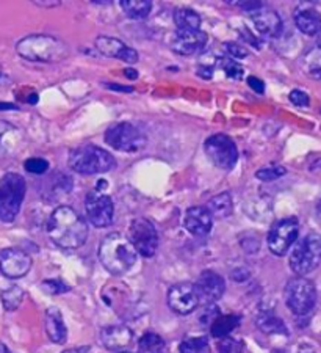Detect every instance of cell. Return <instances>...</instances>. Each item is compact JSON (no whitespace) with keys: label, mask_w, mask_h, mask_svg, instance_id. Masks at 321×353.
Instances as JSON below:
<instances>
[{"label":"cell","mask_w":321,"mask_h":353,"mask_svg":"<svg viewBox=\"0 0 321 353\" xmlns=\"http://www.w3.org/2000/svg\"><path fill=\"white\" fill-rule=\"evenodd\" d=\"M16 50L22 59L37 63H56L70 54V49L61 39L50 35H28L21 39Z\"/></svg>","instance_id":"3"},{"label":"cell","mask_w":321,"mask_h":353,"mask_svg":"<svg viewBox=\"0 0 321 353\" xmlns=\"http://www.w3.org/2000/svg\"><path fill=\"white\" fill-rule=\"evenodd\" d=\"M196 72H198V76H200L203 79H210L211 76H214V68L203 65V66L198 68Z\"/></svg>","instance_id":"42"},{"label":"cell","mask_w":321,"mask_h":353,"mask_svg":"<svg viewBox=\"0 0 321 353\" xmlns=\"http://www.w3.org/2000/svg\"><path fill=\"white\" fill-rule=\"evenodd\" d=\"M194 289H196L199 303L214 305L215 301L220 300L225 295L226 283L222 280L221 275H218L214 270H204L200 273L198 281L194 283Z\"/></svg>","instance_id":"15"},{"label":"cell","mask_w":321,"mask_h":353,"mask_svg":"<svg viewBox=\"0 0 321 353\" xmlns=\"http://www.w3.org/2000/svg\"><path fill=\"white\" fill-rule=\"evenodd\" d=\"M119 5L130 19H145L152 10L151 0H121Z\"/></svg>","instance_id":"26"},{"label":"cell","mask_w":321,"mask_h":353,"mask_svg":"<svg viewBox=\"0 0 321 353\" xmlns=\"http://www.w3.org/2000/svg\"><path fill=\"white\" fill-rule=\"evenodd\" d=\"M295 24L304 35H318L321 30V16L313 8H301L295 14Z\"/></svg>","instance_id":"22"},{"label":"cell","mask_w":321,"mask_h":353,"mask_svg":"<svg viewBox=\"0 0 321 353\" xmlns=\"http://www.w3.org/2000/svg\"><path fill=\"white\" fill-rule=\"evenodd\" d=\"M105 141L113 150L121 152H138L146 146L147 139L141 130L130 123H118L107 129Z\"/></svg>","instance_id":"8"},{"label":"cell","mask_w":321,"mask_h":353,"mask_svg":"<svg viewBox=\"0 0 321 353\" xmlns=\"http://www.w3.org/2000/svg\"><path fill=\"white\" fill-rule=\"evenodd\" d=\"M290 269L298 276H304L313 272L321 263V236L309 232L295 245L290 254Z\"/></svg>","instance_id":"6"},{"label":"cell","mask_w":321,"mask_h":353,"mask_svg":"<svg viewBox=\"0 0 321 353\" xmlns=\"http://www.w3.org/2000/svg\"><path fill=\"white\" fill-rule=\"evenodd\" d=\"M85 212L96 228H107L113 223V199L102 190H91L85 201Z\"/></svg>","instance_id":"12"},{"label":"cell","mask_w":321,"mask_h":353,"mask_svg":"<svg viewBox=\"0 0 321 353\" xmlns=\"http://www.w3.org/2000/svg\"><path fill=\"white\" fill-rule=\"evenodd\" d=\"M41 288H43L44 292H48L50 295L65 294V292H68V290L71 289L66 283H63L61 280H45V281H43Z\"/></svg>","instance_id":"35"},{"label":"cell","mask_w":321,"mask_h":353,"mask_svg":"<svg viewBox=\"0 0 321 353\" xmlns=\"http://www.w3.org/2000/svg\"><path fill=\"white\" fill-rule=\"evenodd\" d=\"M24 167L32 174H44L49 170V162L41 157H30L25 161Z\"/></svg>","instance_id":"33"},{"label":"cell","mask_w":321,"mask_h":353,"mask_svg":"<svg viewBox=\"0 0 321 353\" xmlns=\"http://www.w3.org/2000/svg\"><path fill=\"white\" fill-rule=\"evenodd\" d=\"M45 332H48L49 339L55 344H65L68 339V328L63 319L61 311L59 308L45 310Z\"/></svg>","instance_id":"21"},{"label":"cell","mask_w":321,"mask_h":353,"mask_svg":"<svg viewBox=\"0 0 321 353\" xmlns=\"http://www.w3.org/2000/svg\"><path fill=\"white\" fill-rule=\"evenodd\" d=\"M136 258H138V253L125 236L119 232H112L102 239L99 259L105 270L110 272L112 275L119 276L127 273L135 265Z\"/></svg>","instance_id":"2"},{"label":"cell","mask_w":321,"mask_h":353,"mask_svg":"<svg viewBox=\"0 0 321 353\" xmlns=\"http://www.w3.org/2000/svg\"><path fill=\"white\" fill-rule=\"evenodd\" d=\"M105 87L110 90H116L119 93H132V91H134L132 87H124V85H116V83H105Z\"/></svg>","instance_id":"43"},{"label":"cell","mask_w":321,"mask_h":353,"mask_svg":"<svg viewBox=\"0 0 321 353\" xmlns=\"http://www.w3.org/2000/svg\"><path fill=\"white\" fill-rule=\"evenodd\" d=\"M61 353H91L90 345H82V347H74V349H68Z\"/></svg>","instance_id":"44"},{"label":"cell","mask_w":321,"mask_h":353,"mask_svg":"<svg viewBox=\"0 0 321 353\" xmlns=\"http://www.w3.org/2000/svg\"><path fill=\"white\" fill-rule=\"evenodd\" d=\"M209 350V339L200 336V338H188L182 341L179 345V353H205Z\"/></svg>","instance_id":"29"},{"label":"cell","mask_w":321,"mask_h":353,"mask_svg":"<svg viewBox=\"0 0 321 353\" xmlns=\"http://www.w3.org/2000/svg\"><path fill=\"white\" fill-rule=\"evenodd\" d=\"M2 305L7 311H16L21 306L22 300H24V290L19 286H10L8 289L2 290Z\"/></svg>","instance_id":"28"},{"label":"cell","mask_w":321,"mask_h":353,"mask_svg":"<svg viewBox=\"0 0 321 353\" xmlns=\"http://www.w3.org/2000/svg\"><path fill=\"white\" fill-rule=\"evenodd\" d=\"M209 212L211 214V217L216 219H226L234 212V201L232 196L229 195L227 192L220 193V195L214 196L207 204Z\"/></svg>","instance_id":"25"},{"label":"cell","mask_w":321,"mask_h":353,"mask_svg":"<svg viewBox=\"0 0 321 353\" xmlns=\"http://www.w3.org/2000/svg\"><path fill=\"white\" fill-rule=\"evenodd\" d=\"M284 299L295 316H306L317 303V288L306 276H295L285 284Z\"/></svg>","instance_id":"7"},{"label":"cell","mask_w":321,"mask_h":353,"mask_svg":"<svg viewBox=\"0 0 321 353\" xmlns=\"http://www.w3.org/2000/svg\"><path fill=\"white\" fill-rule=\"evenodd\" d=\"M129 241L134 245L136 253L145 256V258H152L157 253L158 248V232L152 221L147 219H135L132 220L129 226Z\"/></svg>","instance_id":"10"},{"label":"cell","mask_w":321,"mask_h":353,"mask_svg":"<svg viewBox=\"0 0 321 353\" xmlns=\"http://www.w3.org/2000/svg\"><path fill=\"white\" fill-rule=\"evenodd\" d=\"M234 3H237L240 8H243L245 11H248V13H251V14L263 7L262 2H234Z\"/></svg>","instance_id":"39"},{"label":"cell","mask_w":321,"mask_h":353,"mask_svg":"<svg viewBox=\"0 0 321 353\" xmlns=\"http://www.w3.org/2000/svg\"><path fill=\"white\" fill-rule=\"evenodd\" d=\"M257 327L267 334H287V327L280 319L269 311H262L256 319Z\"/></svg>","instance_id":"24"},{"label":"cell","mask_w":321,"mask_h":353,"mask_svg":"<svg viewBox=\"0 0 321 353\" xmlns=\"http://www.w3.org/2000/svg\"><path fill=\"white\" fill-rule=\"evenodd\" d=\"M32 269V258L24 250L5 248L0 252V272L11 280L25 276Z\"/></svg>","instance_id":"14"},{"label":"cell","mask_w":321,"mask_h":353,"mask_svg":"<svg viewBox=\"0 0 321 353\" xmlns=\"http://www.w3.org/2000/svg\"><path fill=\"white\" fill-rule=\"evenodd\" d=\"M285 173L287 170L284 167H280V165H271V167H265L259 170V172H256V178L263 182H269V181L279 179L280 176H284Z\"/></svg>","instance_id":"31"},{"label":"cell","mask_w":321,"mask_h":353,"mask_svg":"<svg viewBox=\"0 0 321 353\" xmlns=\"http://www.w3.org/2000/svg\"><path fill=\"white\" fill-rule=\"evenodd\" d=\"M0 77H2V68H0Z\"/></svg>","instance_id":"52"},{"label":"cell","mask_w":321,"mask_h":353,"mask_svg":"<svg viewBox=\"0 0 321 353\" xmlns=\"http://www.w3.org/2000/svg\"><path fill=\"white\" fill-rule=\"evenodd\" d=\"M25 179L18 173H7L0 179V221L11 223L18 217L25 198Z\"/></svg>","instance_id":"5"},{"label":"cell","mask_w":321,"mask_h":353,"mask_svg":"<svg viewBox=\"0 0 321 353\" xmlns=\"http://www.w3.org/2000/svg\"><path fill=\"white\" fill-rule=\"evenodd\" d=\"M165 347L163 339L160 338L156 333H146L138 343V349L140 352H147V350H154V349H162Z\"/></svg>","instance_id":"32"},{"label":"cell","mask_w":321,"mask_h":353,"mask_svg":"<svg viewBox=\"0 0 321 353\" xmlns=\"http://www.w3.org/2000/svg\"><path fill=\"white\" fill-rule=\"evenodd\" d=\"M240 321H242L240 316H235V314L218 316L214 321V323L210 325V333L214 338H218V339L227 338V336L240 325Z\"/></svg>","instance_id":"23"},{"label":"cell","mask_w":321,"mask_h":353,"mask_svg":"<svg viewBox=\"0 0 321 353\" xmlns=\"http://www.w3.org/2000/svg\"><path fill=\"white\" fill-rule=\"evenodd\" d=\"M169 308L180 316H188L198 308L199 299L191 283H177L168 290Z\"/></svg>","instance_id":"13"},{"label":"cell","mask_w":321,"mask_h":353,"mask_svg":"<svg viewBox=\"0 0 321 353\" xmlns=\"http://www.w3.org/2000/svg\"><path fill=\"white\" fill-rule=\"evenodd\" d=\"M134 338L132 330L125 325H108L102 328L101 341L108 350H123L129 347Z\"/></svg>","instance_id":"20"},{"label":"cell","mask_w":321,"mask_h":353,"mask_svg":"<svg viewBox=\"0 0 321 353\" xmlns=\"http://www.w3.org/2000/svg\"><path fill=\"white\" fill-rule=\"evenodd\" d=\"M218 312H220V311H218V308H216L215 305H207V308H205L203 317H200V322H203L204 325H211L215 319L220 316V314H218Z\"/></svg>","instance_id":"37"},{"label":"cell","mask_w":321,"mask_h":353,"mask_svg":"<svg viewBox=\"0 0 321 353\" xmlns=\"http://www.w3.org/2000/svg\"><path fill=\"white\" fill-rule=\"evenodd\" d=\"M124 74H125V76H127L129 79H136V77H138V72H136L135 70H130V68H127V70L124 71Z\"/></svg>","instance_id":"46"},{"label":"cell","mask_w":321,"mask_h":353,"mask_svg":"<svg viewBox=\"0 0 321 353\" xmlns=\"http://www.w3.org/2000/svg\"><path fill=\"white\" fill-rule=\"evenodd\" d=\"M218 65L222 71L226 72V76L229 79H234V81H240L243 77V68L242 65H238L237 61L232 59H220L218 60Z\"/></svg>","instance_id":"30"},{"label":"cell","mask_w":321,"mask_h":353,"mask_svg":"<svg viewBox=\"0 0 321 353\" xmlns=\"http://www.w3.org/2000/svg\"><path fill=\"white\" fill-rule=\"evenodd\" d=\"M225 48L227 50V54L235 57V59H245V57L248 55V50L235 43H227V44H225Z\"/></svg>","instance_id":"38"},{"label":"cell","mask_w":321,"mask_h":353,"mask_svg":"<svg viewBox=\"0 0 321 353\" xmlns=\"http://www.w3.org/2000/svg\"><path fill=\"white\" fill-rule=\"evenodd\" d=\"M317 214H318V219L321 220V199H320V203H318V208H317Z\"/></svg>","instance_id":"51"},{"label":"cell","mask_w":321,"mask_h":353,"mask_svg":"<svg viewBox=\"0 0 321 353\" xmlns=\"http://www.w3.org/2000/svg\"><path fill=\"white\" fill-rule=\"evenodd\" d=\"M207 39V33L200 28L199 30H176L171 41V49L183 57L196 55L205 48Z\"/></svg>","instance_id":"16"},{"label":"cell","mask_w":321,"mask_h":353,"mask_svg":"<svg viewBox=\"0 0 321 353\" xmlns=\"http://www.w3.org/2000/svg\"><path fill=\"white\" fill-rule=\"evenodd\" d=\"M121 353H127V352H121Z\"/></svg>","instance_id":"53"},{"label":"cell","mask_w":321,"mask_h":353,"mask_svg":"<svg viewBox=\"0 0 321 353\" xmlns=\"http://www.w3.org/2000/svg\"><path fill=\"white\" fill-rule=\"evenodd\" d=\"M48 236L56 247L77 250L87 242L88 225L77 210L68 206L56 208L45 226Z\"/></svg>","instance_id":"1"},{"label":"cell","mask_w":321,"mask_h":353,"mask_svg":"<svg viewBox=\"0 0 321 353\" xmlns=\"http://www.w3.org/2000/svg\"><path fill=\"white\" fill-rule=\"evenodd\" d=\"M317 46H318V49L321 50V30L318 32V35H317Z\"/></svg>","instance_id":"50"},{"label":"cell","mask_w":321,"mask_h":353,"mask_svg":"<svg viewBox=\"0 0 321 353\" xmlns=\"http://www.w3.org/2000/svg\"><path fill=\"white\" fill-rule=\"evenodd\" d=\"M245 347L242 341L234 339V338H222L220 345H218V352L220 353H243Z\"/></svg>","instance_id":"34"},{"label":"cell","mask_w":321,"mask_h":353,"mask_svg":"<svg viewBox=\"0 0 321 353\" xmlns=\"http://www.w3.org/2000/svg\"><path fill=\"white\" fill-rule=\"evenodd\" d=\"M183 226L194 237H205L210 234L214 226V217L204 206H193L185 212L183 217Z\"/></svg>","instance_id":"18"},{"label":"cell","mask_w":321,"mask_h":353,"mask_svg":"<svg viewBox=\"0 0 321 353\" xmlns=\"http://www.w3.org/2000/svg\"><path fill=\"white\" fill-rule=\"evenodd\" d=\"M177 30H199L200 16L190 8H179L174 13Z\"/></svg>","instance_id":"27"},{"label":"cell","mask_w":321,"mask_h":353,"mask_svg":"<svg viewBox=\"0 0 321 353\" xmlns=\"http://www.w3.org/2000/svg\"><path fill=\"white\" fill-rule=\"evenodd\" d=\"M252 22H254V27L259 35L263 38H278L282 32V19L276 13V11L262 7L252 13Z\"/></svg>","instance_id":"19"},{"label":"cell","mask_w":321,"mask_h":353,"mask_svg":"<svg viewBox=\"0 0 321 353\" xmlns=\"http://www.w3.org/2000/svg\"><path fill=\"white\" fill-rule=\"evenodd\" d=\"M248 85L249 87L256 91V93H263V91H265V83H263L260 79H257V77H254V76H251V77H248Z\"/></svg>","instance_id":"40"},{"label":"cell","mask_w":321,"mask_h":353,"mask_svg":"<svg viewBox=\"0 0 321 353\" xmlns=\"http://www.w3.org/2000/svg\"><path fill=\"white\" fill-rule=\"evenodd\" d=\"M0 353H11V352L8 350V347H7V345L0 343Z\"/></svg>","instance_id":"49"},{"label":"cell","mask_w":321,"mask_h":353,"mask_svg":"<svg viewBox=\"0 0 321 353\" xmlns=\"http://www.w3.org/2000/svg\"><path fill=\"white\" fill-rule=\"evenodd\" d=\"M96 48L102 55L112 57V59L123 60L129 65H135L138 61V52L130 46L123 43L121 39L113 37H97Z\"/></svg>","instance_id":"17"},{"label":"cell","mask_w":321,"mask_h":353,"mask_svg":"<svg viewBox=\"0 0 321 353\" xmlns=\"http://www.w3.org/2000/svg\"><path fill=\"white\" fill-rule=\"evenodd\" d=\"M205 152L216 168L232 170L238 161L235 141L226 134H215L205 140Z\"/></svg>","instance_id":"9"},{"label":"cell","mask_w":321,"mask_h":353,"mask_svg":"<svg viewBox=\"0 0 321 353\" xmlns=\"http://www.w3.org/2000/svg\"><path fill=\"white\" fill-rule=\"evenodd\" d=\"M298 234H300V221H298V219L289 217L276 221L267 237L269 252L276 256H285L291 248V245L296 242Z\"/></svg>","instance_id":"11"},{"label":"cell","mask_w":321,"mask_h":353,"mask_svg":"<svg viewBox=\"0 0 321 353\" xmlns=\"http://www.w3.org/2000/svg\"><path fill=\"white\" fill-rule=\"evenodd\" d=\"M68 163L79 174H101L116 167V159L99 146L83 145L71 151Z\"/></svg>","instance_id":"4"},{"label":"cell","mask_w":321,"mask_h":353,"mask_svg":"<svg viewBox=\"0 0 321 353\" xmlns=\"http://www.w3.org/2000/svg\"><path fill=\"white\" fill-rule=\"evenodd\" d=\"M296 353H315V350L312 349V347H309V345H301L300 349H298Z\"/></svg>","instance_id":"47"},{"label":"cell","mask_w":321,"mask_h":353,"mask_svg":"<svg viewBox=\"0 0 321 353\" xmlns=\"http://www.w3.org/2000/svg\"><path fill=\"white\" fill-rule=\"evenodd\" d=\"M0 110H18V105L11 104V102H0Z\"/></svg>","instance_id":"45"},{"label":"cell","mask_w":321,"mask_h":353,"mask_svg":"<svg viewBox=\"0 0 321 353\" xmlns=\"http://www.w3.org/2000/svg\"><path fill=\"white\" fill-rule=\"evenodd\" d=\"M289 98L298 107H307L309 105V96H307V93H304V91H301V90H293L290 93Z\"/></svg>","instance_id":"36"},{"label":"cell","mask_w":321,"mask_h":353,"mask_svg":"<svg viewBox=\"0 0 321 353\" xmlns=\"http://www.w3.org/2000/svg\"><path fill=\"white\" fill-rule=\"evenodd\" d=\"M232 278H234V281H245V280H248V278H249V270H246V269L234 270L232 272Z\"/></svg>","instance_id":"41"},{"label":"cell","mask_w":321,"mask_h":353,"mask_svg":"<svg viewBox=\"0 0 321 353\" xmlns=\"http://www.w3.org/2000/svg\"><path fill=\"white\" fill-rule=\"evenodd\" d=\"M140 353H166L165 347H162V349H154V350H147V352H140Z\"/></svg>","instance_id":"48"}]
</instances>
